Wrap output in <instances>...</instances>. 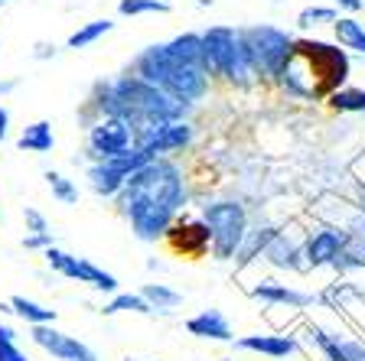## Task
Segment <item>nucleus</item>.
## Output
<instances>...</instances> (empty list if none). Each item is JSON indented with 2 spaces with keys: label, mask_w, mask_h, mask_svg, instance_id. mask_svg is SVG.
<instances>
[{
  "label": "nucleus",
  "mask_w": 365,
  "mask_h": 361,
  "mask_svg": "<svg viewBox=\"0 0 365 361\" xmlns=\"http://www.w3.org/2000/svg\"><path fill=\"white\" fill-rule=\"evenodd\" d=\"M339 20V10L336 7H304L297 14V26L300 30H313L319 23H336Z\"/></svg>",
  "instance_id": "nucleus-22"
},
{
  "label": "nucleus",
  "mask_w": 365,
  "mask_h": 361,
  "mask_svg": "<svg viewBox=\"0 0 365 361\" xmlns=\"http://www.w3.org/2000/svg\"><path fill=\"white\" fill-rule=\"evenodd\" d=\"M23 219H26V225H30L33 234H36V231H49V228H46V219L39 215L36 209H23Z\"/></svg>",
  "instance_id": "nucleus-28"
},
{
  "label": "nucleus",
  "mask_w": 365,
  "mask_h": 361,
  "mask_svg": "<svg viewBox=\"0 0 365 361\" xmlns=\"http://www.w3.org/2000/svg\"><path fill=\"white\" fill-rule=\"evenodd\" d=\"M105 313H144L147 316V313H153V309L140 293H121V296H114V303L105 309Z\"/></svg>",
  "instance_id": "nucleus-25"
},
{
  "label": "nucleus",
  "mask_w": 365,
  "mask_h": 361,
  "mask_svg": "<svg viewBox=\"0 0 365 361\" xmlns=\"http://www.w3.org/2000/svg\"><path fill=\"white\" fill-rule=\"evenodd\" d=\"M202 46H205V72L215 78H225L228 85H245L255 82V66H251L248 46H245L242 30L235 26H209L202 33Z\"/></svg>",
  "instance_id": "nucleus-2"
},
{
  "label": "nucleus",
  "mask_w": 365,
  "mask_h": 361,
  "mask_svg": "<svg viewBox=\"0 0 365 361\" xmlns=\"http://www.w3.org/2000/svg\"><path fill=\"white\" fill-rule=\"evenodd\" d=\"M46 263H49L53 271H59L62 277H68V280L78 277V257L66 254V251H59V248H46Z\"/></svg>",
  "instance_id": "nucleus-23"
},
{
  "label": "nucleus",
  "mask_w": 365,
  "mask_h": 361,
  "mask_svg": "<svg viewBox=\"0 0 365 361\" xmlns=\"http://www.w3.org/2000/svg\"><path fill=\"white\" fill-rule=\"evenodd\" d=\"M0 4H4V0H0Z\"/></svg>",
  "instance_id": "nucleus-34"
},
{
  "label": "nucleus",
  "mask_w": 365,
  "mask_h": 361,
  "mask_svg": "<svg viewBox=\"0 0 365 361\" xmlns=\"http://www.w3.org/2000/svg\"><path fill=\"white\" fill-rule=\"evenodd\" d=\"M199 7H212V0H199Z\"/></svg>",
  "instance_id": "nucleus-33"
},
{
  "label": "nucleus",
  "mask_w": 365,
  "mask_h": 361,
  "mask_svg": "<svg viewBox=\"0 0 365 361\" xmlns=\"http://www.w3.org/2000/svg\"><path fill=\"white\" fill-rule=\"evenodd\" d=\"M49 56H56V46L39 43V46H36V59H49Z\"/></svg>",
  "instance_id": "nucleus-31"
},
{
  "label": "nucleus",
  "mask_w": 365,
  "mask_h": 361,
  "mask_svg": "<svg viewBox=\"0 0 365 361\" xmlns=\"http://www.w3.org/2000/svg\"><path fill=\"white\" fill-rule=\"evenodd\" d=\"M78 283H91L95 290H105V293H114L118 290V277H111V273H105V271H98L91 261H82L78 257Z\"/></svg>",
  "instance_id": "nucleus-19"
},
{
  "label": "nucleus",
  "mask_w": 365,
  "mask_h": 361,
  "mask_svg": "<svg viewBox=\"0 0 365 361\" xmlns=\"http://www.w3.org/2000/svg\"><path fill=\"white\" fill-rule=\"evenodd\" d=\"M329 108H336V111H365V91L362 88H336L333 95H329Z\"/></svg>",
  "instance_id": "nucleus-20"
},
{
  "label": "nucleus",
  "mask_w": 365,
  "mask_h": 361,
  "mask_svg": "<svg viewBox=\"0 0 365 361\" xmlns=\"http://www.w3.org/2000/svg\"><path fill=\"white\" fill-rule=\"evenodd\" d=\"M10 313H16L20 319H26L30 325H49L56 319V309H46L39 303L26 300V296H14L10 300Z\"/></svg>",
  "instance_id": "nucleus-17"
},
{
  "label": "nucleus",
  "mask_w": 365,
  "mask_h": 361,
  "mask_svg": "<svg viewBox=\"0 0 365 361\" xmlns=\"http://www.w3.org/2000/svg\"><path fill=\"white\" fill-rule=\"evenodd\" d=\"M349 244V231L346 228H317V231L307 238V248H304V257H307V267H323V263H333L336 257L346 251Z\"/></svg>",
  "instance_id": "nucleus-7"
},
{
  "label": "nucleus",
  "mask_w": 365,
  "mask_h": 361,
  "mask_svg": "<svg viewBox=\"0 0 365 361\" xmlns=\"http://www.w3.org/2000/svg\"><path fill=\"white\" fill-rule=\"evenodd\" d=\"M245 46H248V56H251V66L255 72L264 78H281L284 66L290 59V49H294V36L287 30H277V26H248L242 30Z\"/></svg>",
  "instance_id": "nucleus-4"
},
{
  "label": "nucleus",
  "mask_w": 365,
  "mask_h": 361,
  "mask_svg": "<svg viewBox=\"0 0 365 361\" xmlns=\"http://www.w3.org/2000/svg\"><path fill=\"white\" fill-rule=\"evenodd\" d=\"M16 147L26 153H49L56 147L53 124H49V120H33V124H26L20 140H16Z\"/></svg>",
  "instance_id": "nucleus-12"
},
{
  "label": "nucleus",
  "mask_w": 365,
  "mask_h": 361,
  "mask_svg": "<svg viewBox=\"0 0 365 361\" xmlns=\"http://www.w3.org/2000/svg\"><path fill=\"white\" fill-rule=\"evenodd\" d=\"M114 30V23L108 20H91V23H82L72 36H68V49H88L91 43H98L101 36H108V33Z\"/></svg>",
  "instance_id": "nucleus-16"
},
{
  "label": "nucleus",
  "mask_w": 365,
  "mask_h": 361,
  "mask_svg": "<svg viewBox=\"0 0 365 361\" xmlns=\"http://www.w3.org/2000/svg\"><path fill=\"white\" fill-rule=\"evenodd\" d=\"M167 0H121L118 4V14L121 16H140V14H170Z\"/></svg>",
  "instance_id": "nucleus-21"
},
{
  "label": "nucleus",
  "mask_w": 365,
  "mask_h": 361,
  "mask_svg": "<svg viewBox=\"0 0 365 361\" xmlns=\"http://www.w3.org/2000/svg\"><path fill=\"white\" fill-rule=\"evenodd\" d=\"M7 130H10V111L0 105V143L7 140Z\"/></svg>",
  "instance_id": "nucleus-29"
},
{
  "label": "nucleus",
  "mask_w": 365,
  "mask_h": 361,
  "mask_svg": "<svg viewBox=\"0 0 365 361\" xmlns=\"http://www.w3.org/2000/svg\"><path fill=\"white\" fill-rule=\"evenodd\" d=\"M33 342L59 361H98V355L88 345H82L78 339H72L59 329H49V325H33Z\"/></svg>",
  "instance_id": "nucleus-6"
},
{
  "label": "nucleus",
  "mask_w": 365,
  "mask_h": 361,
  "mask_svg": "<svg viewBox=\"0 0 365 361\" xmlns=\"http://www.w3.org/2000/svg\"><path fill=\"white\" fill-rule=\"evenodd\" d=\"M235 345L248 348V352L271 355V358H284V355L297 352V342L287 339V335H245V339H238Z\"/></svg>",
  "instance_id": "nucleus-13"
},
{
  "label": "nucleus",
  "mask_w": 365,
  "mask_h": 361,
  "mask_svg": "<svg viewBox=\"0 0 365 361\" xmlns=\"http://www.w3.org/2000/svg\"><path fill=\"white\" fill-rule=\"evenodd\" d=\"M46 182H49L53 196L59 199L62 205H76V202H78V189L72 186V182H68L62 173H53V169H49V173H46Z\"/></svg>",
  "instance_id": "nucleus-24"
},
{
  "label": "nucleus",
  "mask_w": 365,
  "mask_h": 361,
  "mask_svg": "<svg viewBox=\"0 0 365 361\" xmlns=\"http://www.w3.org/2000/svg\"><path fill=\"white\" fill-rule=\"evenodd\" d=\"M0 361H30V358L14 345V339H0Z\"/></svg>",
  "instance_id": "nucleus-26"
},
{
  "label": "nucleus",
  "mask_w": 365,
  "mask_h": 361,
  "mask_svg": "<svg viewBox=\"0 0 365 361\" xmlns=\"http://www.w3.org/2000/svg\"><path fill=\"white\" fill-rule=\"evenodd\" d=\"M134 150V127L124 117H101L88 127V153L95 159H114Z\"/></svg>",
  "instance_id": "nucleus-5"
},
{
  "label": "nucleus",
  "mask_w": 365,
  "mask_h": 361,
  "mask_svg": "<svg viewBox=\"0 0 365 361\" xmlns=\"http://www.w3.org/2000/svg\"><path fill=\"white\" fill-rule=\"evenodd\" d=\"M14 88H16V82H0V98H4V95H10Z\"/></svg>",
  "instance_id": "nucleus-32"
},
{
  "label": "nucleus",
  "mask_w": 365,
  "mask_h": 361,
  "mask_svg": "<svg viewBox=\"0 0 365 361\" xmlns=\"http://www.w3.org/2000/svg\"><path fill=\"white\" fill-rule=\"evenodd\" d=\"M333 36L342 49H352V53L365 56V23L356 20V16H339L333 23Z\"/></svg>",
  "instance_id": "nucleus-15"
},
{
  "label": "nucleus",
  "mask_w": 365,
  "mask_h": 361,
  "mask_svg": "<svg viewBox=\"0 0 365 361\" xmlns=\"http://www.w3.org/2000/svg\"><path fill=\"white\" fill-rule=\"evenodd\" d=\"M124 182H128V173L118 169L111 159H95V163L88 166V186L95 189L101 199H118Z\"/></svg>",
  "instance_id": "nucleus-8"
},
{
  "label": "nucleus",
  "mask_w": 365,
  "mask_h": 361,
  "mask_svg": "<svg viewBox=\"0 0 365 361\" xmlns=\"http://www.w3.org/2000/svg\"><path fill=\"white\" fill-rule=\"evenodd\" d=\"M170 56L180 62H186V66H196L205 72V46H202V33H182V36L170 39L167 43Z\"/></svg>",
  "instance_id": "nucleus-11"
},
{
  "label": "nucleus",
  "mask_w": 365,
  "mask_h": 361,
  "mask_svg": "<svg viewBox=\"0 0 365 361\" xmlns=\"http://www.w3.org/2000/svg\"><path fill=\"white\" fill-rule=\"evenodd\" d=\"M336 7L339 10H349V14H359L365 7V0H336Z\"/></svg>",
  "instance_id": "nucleus-30"
},
{
  "label": "nucleus",
  "mask_w": 365,
  "mask_h": 361,
  "mask_svg": "<svg viewBox=\"0 0 365 361\" xmlns=\"http://www.w3.org/2000/svg\"><path fill=\"white\" fill-rule=\"evenodd\" d=\"M134 75L153 88L173 95L182 105H192L209 91V72L173 59L167 46H147L134 59Z\"/></svg>",
  "instance_id": "nucleus-1"
},
{
  "label": "nucleus",
  "mask_w": 365,
  "mask_h": 361,
  "mask_svg": "<svg viewBox=\"0 0 365 361\" xmlns=\"http://www.w3.org/2000/svg\"><path fill=\"white\" fill-rule=\"evenodd\" d=\"M251 296H255V300H264V303H287V306H297V309H304V306H310V303H313L310 293L290 290V286L274 283V280H264V283H258L255 290H251Z\"/></svg>",
  "instance_id": "nucleus-10"
},
{
  "label": "nucleus",
  "mask_w": 365,
  "mask_h": 361,
  "mask_svg": "<svg viewBox=\"0 0 365 361\" xmlns=\"http://www.w3.org/2000/svg\"><path fill=\"white\" fill-rule=\"evenodd\" d=\"M202 221H205V228H209V248H212L215 261L235 257L245 234H248V215H245L242 205L232 202V199L205 205Z\"/></svg>",
  "instance_id": "nucleus-3"
},
{
  "label": "nucleus",
  "mask_w": 365,
  "mask_h": 361,
  "mask_svg": "<svg viewBox=\"0 0 365 361\" xmlns=\"http://www.w3.org/2000/svg\"><path fill=\"white\" fill-rule=\"evenodd\" d=\"M264 257L274 267H300L297 257H304V254H300V244H297V241H290L284 231H274L264 248ZM300 271H304V267H300Z\"/></svg>",
  "instance_id": "nucleus-14"
},
{
  "label": "nucleus",
  "mask_w": 365,
  "mask_h": 361,
  "mask_svg": "<svg viewBox=\"0 0 365 361\" xmlns=\"http://www.w3.org/2000/svg\"><path fill=\"white\" fill-rule=\"evenodd\" d=\"M186 329H190L192 335H199V339H215V342H228V339H232L228 319L222 316L219 309H205V313L192 316L190 323H186Z\"/></svg>",
  "instance_id": "nucleus-9"
},
{
  "label": "nucleus",
  "mask_w": 365,
  "mask_h": 361,
  "mask_svg": "<svg viewBox=\"0 0 365 361\" xmlns=\"http://www.w3.org/2000/svg\"><path fill=\"white\" fill-rule=\"evenodd\" d=\"M140 296L150 303V309H160V313H170V309H176L182 303V296L163 283H147L144 290H140Z\"/></svg>",
  "instance_id": "nucleus-18"
},
{
  "label": "nucleus",
  "mask_w": 365,
  "mask_h": 361,
  "mask_svg": "<svg viewBox=\"0 0 365 361\" xmlns=\"http://www.w3.org/2000/svg\"><path fill=\"white\" fill-rule=\"evenodd\" d=\"M23 248H26V251L53 248V234H49V231H36V234H30V238H23Z\"/></svg>",
  "instance_id": "nucleus-27"
}]
</instances>
